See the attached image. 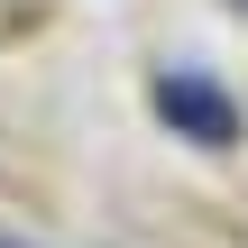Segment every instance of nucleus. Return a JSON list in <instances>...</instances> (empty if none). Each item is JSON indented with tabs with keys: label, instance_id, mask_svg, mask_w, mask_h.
Returning a JSON list of instances; mask_svg holds the SVG:
<instances>
[{
	"label": "nucleus",
	"instance_id": "obj_1",
	"mask_svg": "<svg viewBox=\"0 0 248 248\" xmlns=\"http://www.w3.org/2000/svg\"><path fill=\"white\" fill-rule=\"evenodd\" d=\"M156 110H166L175 129H193L202 147H221V138L239 129V120H230V101H221L212 83H193V74H166V83H156Z\"/></svg>",
	"mask_w": 248,
	"mask_h": 248
},
{
	"label": "nucleus",
	"instance_id": "obj_2",
	"mask_svg": "<svg viewBox=\"0 0 248 248\" xmlns=\"http://www.w3.org/2000/svg\"><path fill=\"white\" fill-rule=\"evenodd\" d=\"M0 248H9V239H0Z\"/></svg>",
	"mask_w": 248,
	"mask_h": 248
}]
</instances>
